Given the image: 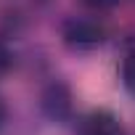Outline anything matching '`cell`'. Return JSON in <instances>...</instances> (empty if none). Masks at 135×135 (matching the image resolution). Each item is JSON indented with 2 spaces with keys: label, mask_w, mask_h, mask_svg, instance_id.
Returning <instances> with one entry per match:
<instances>
[{
  "label": "cell",
  "mask_w": 135,
  "mask_h": 135,
  "mask_svg": "<svg viewBox=\"0 0 135 135\" xmlns=\"http://www.w3.org/2000/svg\"><path fill=\"white\" fill-rule=\"evenodd\" d=\"M64 40H66V45H72L77 50H88V48H95L103 40V27L93 19H77V21L66 24Z\"/></svg>",
  "instance_id": "cell-1"
},
{
  "label": "cell",
  "mask_w": 135,
  "mask_h": 135,
  "mask_svg": "<svg viewBox=\"0 0 135 135\" xmlns=\"http://www.w3.org/2000/svg\"><path fill=\"white\" fill-rule=\"evenodd\" d=\"M82 135H122V127L111 114H93L85 122Z\"/></svg>",
  "instance_id": "cell-2"
},
{
  "label": "cell",
  "mask_w": 135,
  "mask_h": 135,
  "mask_svg": "<svg viewBox=\"0 0 135 135\" xmlns=\"http://www.w3.org/2000/svg\"><path fill=\"white\" fill-rule=\"evenodd\" d=\"M45 109L53 114V117H64L69 111V93H66L61 85L50 88V93L45 95Z\"/></svg>",
  "instance_id": "cell-3"
},
{
  "label": "cell",
  "mask_w": 135,
  "mask_h": 135,
  "mask_svg": "<svg viewBox=\"0 0 135 135\" xmlns=\"http://www.w3.org/2000/svg\"><path fill=\"white\" fill-rule=\"evenodd\" d=\"M122 77H124V85L130 88V90H135V50L124 58V64H122Z\"/></svg>",
  "instance_id": "cell-4"
},
{
  "label": "cell",
  "mask_w": 135,
  "mask_h": 135,
  "mask_svg": "<svg viewBox=\"0 0 135 135\" xmlns=\"http://www.w3.org/2000/svg\"><path fill=\"white\" fill-rule=\"evenodd\" d=\"M8 64H11V56H8V50L0 45V72L3 69H8Z\"/></svg>",
  "instance_id": "cell-5"
},
{
  "label": "cell",
  "mask_w": 135,
  "mask_h": 135,
  "mask_svg": "<svg viewBox=\"0 0 135 135\" xmlns=\"http://www.w3.org/2000/svg\"><path fill=\"white\" fill-rule=\"evenodd\" d=\"M88 6H93V8H103V6H109V0H85Z\"/></svg>",
  "instance_id": "cell-6"
},
{
  "label": "cell",
  "mask_w": 135,
  "mask_h": 135,
  "mask_svg": "<svg viewBox=\"0 0 135 135\" xmlns=\"http://www.w3.org/2000/svg\"><path fill=\"white\" fill-rule=\"evenodd\" d=\"M0 119H3V106H0Z\"/></svg>",
  "instance_id": "cell-7"
}]
</instances>
